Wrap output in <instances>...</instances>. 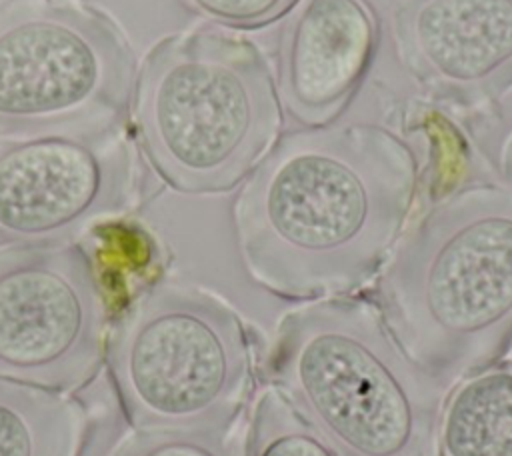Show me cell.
Here are the masks:
<instances>
[{
    "label": "cell",
    "mask_w": 512,
    "mask_h": 456,
    "mask_svg": "<svg viewBox=\"0 0 512 456\" xmlns=\"http://www.w3.org/2000/svg\"><path fill=\"white\" fill-rule=\"evenodd\" d=\"M500 172L502 178L506 182V186L512 188V134L508 136V140L502 146V154H500Z\"/></svg>",
    "instance_id": "cell-16"
},
{
    "label": "cell",
    "mask_w": 512,
    "mask_h": 456,
    "mask_svg": "<svg viewBox=\"0 0 512 456\" xmlns=\"http://www.w3.org/2000/svg\"><path fill=\"white\" fill-rule=\"evenodd\" d=\"M244 456H338L330 444L274 388L260 392L248 426Z\"/></svg>",
    "instance_id": "cell-13"
},
{
    "label": "cell",
    "mask_w": 512,
    "mask_h": 456,
    "mask_svg": "<svg viewBox=\"0 0 512 456\" xmlns=\"http://www.w3.org/2000/svg\"><path fill=\"white\" fill-rule=\"evenodd\" d=\"M84 428L70 396L0 378V456H76Z\"/></svg>",
    "instance_id": "cell-12"
},
{
    "label": "cell",
    "mask_w": 512,
    "mask_h": 456,
    "mask_svg": "<svg viewBox=\"0 0 512 456\" xmlns=\"http://www.w3.org/2000/svg\"><path fill=\"white\" fill-rule=\"evenodd\" d=\"M508 362H510V364H512V346H510V348H508Z\"/></svg>",
    "instance_id": "cell-17"
},
{
    "label": "cell",
    "mask_w": 512,
    "mask_h": 456,
    "mask_svg": "<svg viewBox=\"0 0 512 456\" xmlns=\"http://www.w3.org/2000/svg\"><path fill=\"white\" fill-rule=\"evenodd\" d=\"M372 302L406 354L446 386L496 364L512 346V188L466 186L420 214Z\"/></svg>",
    "instance_id": "cell-2"
},
{
    "label": "cell",
    "mask_w": 512,
    "mask_h": 456,
    "mask_svg": "<svg viewBox=\"0 0 512 456\" xmlns=\"http://www.w3.org/2000/svg\"><path fill=\"white\" fill-rule=\"evenodd\" d=\"M104 362L132 430L228 432L256 386L246 322L216 294L178 282H156L126 304Z\"/></svg>",
    "instance_id": "cell-5"
},
{
    "label": "cell",
    "mask_w": 512,
    "mask_h": 456,
    "mask_svg": "<svg viewBox=\"0 0 512 456\" xmlns=\"http://www.w3.org/2000/svg\"><path fill=\"white\" fill-rule=\"evenodd\" d=\"M268 378L338 456H438L450 386L406 354L370 298L330 296L286 312Z\"/></svg>",
    "instance_id": "cell-3"
},
{
    "label": "cell",
    "mask_w": 512,
    "mask_h": 456,
    "mask_svg": "<svg viewBox=\"0 0 512 456\" xmlns=\"http://www.w3.org/2000/svg\"><path fill=\"white\" fill-rule=\"evenodd\" d=\"M372 0H300L278 44V94L304 126L332 124L360 90L378 50Z\"/></svg>",
    "instance_id": "cell-10"
},
{
    "label": "cell",
    "mask_w": 512,
    "mask_h": 456,
    "mask_svg": "<svg viewBox=\"0 0 512 456\" xmlns=\"http://www.w3.org/2000/svg\"><path fill=\"white\" fill-rule=\"evenodd\" d=\"M448 388L438 456H512V364H492Z\"/></svg>",
    "instance_id": "cell-11"
},
{
    "label": "cell",
    "mask_w": 512,
    "mask_h": 456,
    "mask_svg": "<svg viewBox=\"0 0 512 456\" xmlns=\"http://www.w3.org/2000/svg\"><path fill=\"white\" fill-rule=\"evenodd\" d=\"M130 120L140 154L166 186L220 194L270 150L282 104L256 42L196 28L160 38L138 62Z\"/></svg>",
    "instance_id": "cell-4"
},
{
    "label": "cell",
    "mask_w": 512,
    "mask_h": 456,
    "mask_svg": "<svg viewBox=\"0 0 512 456\" xmlns=\"http://www.w3.org/2000/svg\"><path fill=\"white\" fill-rule=\"evenodd\" d=\"M400 62L430 96L484 106L512 90V0H398Z\"/></svg>",
    "instance_id": "cell-9"
},
{
    "label": "cell",
    "mask_w": 512,
    "mask_h": 456,
    "mask_svg": "<svg viewBox=\"0 0 512 456\" xmlns=\"http://www.w3.org/2000/svg\"><path fill=\"white\" fill-rule=\"evenodd\" d=\"M136 148L100 134L0 138V246L66 244L132 208Z\"/></svg>",
    "instance_id": "cell-8"
},
{
    "label": "cell",
    "mask_w": 512,
    "mask_h": 456,
    "mask_svg": "<svg viewBox=\"0 0 512 456\" xmlns=\"http://www.w3.org/2000/svg\"><path fill=\"white\" fill-rule=\"evenodd\" d=\"M110 456H244L230 430L144 428L124 438Z\"/></svg>",
    "instance_id": "cell-14"
},
{
    "label": "cell",
    "mask_w": 512,
    "mask_h": 456,
    "mask_svg": "<svg viewBox=\"0 0 512 456\" xmlns=\"http://www.w3.org/2000/svg\"><path fill=\"white\" fill-rule=\"evenodd\" d=\"M194 14L234 30H258L288 14L300 0H180Z\"/></svg>",
    "instance_id": "cell-15"
},
{
    "label": "cell",
    "mask_w": 512,
    "mask_h": 456,
    "mask_svg": "<svg viewBox=\"0 0 512 456\" xmlns=\"http://www.w3.org/2000/svg\"><path fill=\"white\" fill-rule=\"evenodd\" d=\"M106 336V290L84 246L0 248V378L80 390L104 364Z\"/></svg>",
    "instance_id": "cell-7"
},
{
    "label": "cell",
    "mask_w": 512,
    "mask_h": 456,
    "mask_svg": "<svg viewBox=\"0 0 512 456\" xmlns=\"http://www.w3.org/2000/svg\"><path fill=\"white\" fill-rule=\"evenodd\" d=\"M416 188L412 148L384 126L286 132L246 176L232 208L244 268L280 298L346 296L388 262Z\"/></svg>",
    "instance_id": "cell-1"
},
{
    "label": "cell",
    "mask_w": 512,
    "mask_h": 456,
    "mask_svg": "<svg viewBox=\"0 0 512 456\" xmlns=\"http://www.w3.org/2000/svg\"><path fill=\"white\" fill-rule=\"evenodd\" d=\"M138 58L88 0H0V138L126 126Z\"/></svg>",
    "instance_id": "cell-6"
}]
</instances>
